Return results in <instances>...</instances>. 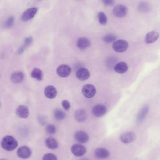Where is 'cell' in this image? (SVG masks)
I'll return each mask as SVG.
<instances>
[{"instance_id":"6da1fadb","label":"cell","mask_w":160,"mask_h":160,"mask_svg":"<svg viewBox=\"0 0 160 160\" xmlns=\"http://www.w3.org/2000/svg\"><path fill=\"white\" fill-rule=\"evenodd\" d=\"M1 145L4 150L11 151L16 149L18 145V142L13 136L7 135L3 138Z\"/></svg>"},{"instance_id":"7a4b0ae2","label":"cell","mask_w":160,"mask_h":160,"mask_svg":"<svg viewBox=\"0 0 160 160\" xmlns=\"http://www.w3.org/2000/svg\"><path fill=\"white\" fill-rule=\"evenodd\" d=\"M129 47L128 42L126 40L119 39L113 44V48L116 52H122L126 51Z\"/></svg>"},{"instance_id":"3957f363","label":"cell","mask_w":160,"mask_h":160,"mask_svg":"<svg viewBox=\"0 0 160 160\" xmlns=\"http://www.w3.org/2000/svg\"><path fill=\"white\" fill-rule=\"evenodd\" d=\"M82 92L85 97L87 98H93L96 93V89L92 84H86L83 87Z\"/></svg>"},{"instance_id":"277c9868","label":"cell","mask_w":160,"mask_h":160,"mask_svg":"<svg viewBox=\"0 0 160 160\" xmlns=\"http://www.w3.org/2000/svg\"><path fill=\"white\" fill-rule=\"evenodd\" d=\"M128 9L126 6L123 4H118L115 6L113 9V14L118 18H123L126 16Z\"/></svg>"},{"instance_id":"5b68a950","label":"cell","mask_w":160,"mask_h":160,"mask_svg":"<svg viewBox=\"0 0 160 160\" xmlns=\"http://www.w3.org/2000/svg\"><path fill=\"white\" fill-rule=\"evenodd\" d=\"M71 151L72 154L77 157H82L85 155L87 149L85 147L79 144H75L71 148Z\"/></svg>"},{"instance_id":"8992f818","label":"cell","mask_w":160,"mask_h":160,"mask_svg":"<svg viewBox=\"0 0 160 160\" xmlns=\"http://www.w3.org/2000/svg\"><path fill=\"white\" fill-rule=\"evenodd\" d=\"M56 73L59 77L66 78L71 74V68L67 65H61L57 68Z\"/></svg>"},{"instance_id":"52a82bcc","label":"cell","mask_w":160,"mask_h":160,"mask_svg":"<svg viewBox=\"0 0 160 160\" xmlns=\"http://www.w3.org/2000/svg\"><path fill=\"white\" fill-rule=\"evenodd\" d=\"M17 154L18 157L21 158L27 159L31 157L32 151L28 147L22 146L18 149Z\"/></svg>"},{"instance_id":"ba28073f","label":"cell","mask_w":160,"mask_h":160,"mask_svg":"<svg viewBox=\"0 0 160 160\" xmlns=\"http://www.w3.org/2000/svg\"><path fill=\"white\" fill-rule=\"evenodd\" d=\"M16 113L20 118H27L29 115V108L26 105H19L16 109Z\"/></svg>"},{"instance_id":"9c48e42d","label":"cell","mask_w":160,"mask_h":160,"mask_svg":"<svg viewBox=\"0 0 160 160\" xmlns=\"http://www.w3.org/2000/svg\"><path fill=\"white\" fill-rule=\"evenodd\" d=\"M136 138V135L134 132H128L122 134L120 136V140L124 143L128 144L135 141Z\"/></svg>"},{"instance_id":"30bf717a","label":"cell","mask_w":160,"mask_h":160,"mask_svg":"<svg viewBox=\"0 0 160 160\" xmlns=\"http://www.w3.org/2000/svg\"><path fill=\"white\" fill-rule=\"evenodd\" d=\"M74 139L81 143H85L89 141V137L86 132L83 131H79L74 134Z\"/></svg>"},{"instance_id":"8fae6325","label":"cell","mask_w":160,"mask_h":160,"mask_svg":"<svg viewBox=\"0 0 160 160\" xmlns=\"http://www.w3.org/2000/svg\"><path fill=\"white\" fill-rule=\"evenodd\" d=\"M37 8H32L26 10L23 14L21 17V19L23 21H27L33 18L37 12Z\"/></svg>"},{"instance_id":"7c38bea8","label":"cell","mask_w":160,"mask_h":160,"mask_svg":"<svg viewBox=\"0 0 160 160\" xmlns=\"http://www.w3.org/2000/svg\"><path fill=\"white\" fill-rule=\"evenodd\" d=\"M110 152L108 150L102 148H97L95 151V157L99 159L107 158L110 156Z\"/></svg>"},{"instance_id":"4fadbf2b","label":"cell","mask_w":160,"mask_h":160,"mask_svg":"<svg viewBox=\"0 0 160 160\" xmlns=\"http://www.w3.org/2000/svg\"><path fill=\"white\" fill-rule=\"evenodd\" d=\"M107 111V108L104 105L98 104L93 108L92 112L95 116L100 117L105 115Z\"/></svg>"},{"instance_id":"5bb4252c","label":"cell","mask_w":160,"mask_h":160,"mask_svg":"<svg viewBox=\"0 0 160 160\" xmlns=\"http://www.w3.org/2000/svg\"><path fill=\"white\" fill-rule=\"evenodd\" d=\"M159 37V33L158 32L152 31L148 33L146 36L145 42L146 44H152L157 40Z\"/></svg>"},{"instance_id":"9a60e30c","label":"cell","mask_w":160,"mask_h":160,"mask_svg":"<svg viewBox=\"0 0 160 160\" xmlns=\"http://www.w3.org/2000/svg\"><path fill=\"white\" fill-rule=\"evenodd\" d=\"M90 74L88 69L86 68H80L76 73V76L78 79L80 81H85L88 79L90 77Z\"/></svg>"},{"instance_id":"2e32d148","label":"cell","mask_w":160,"mask_h":160,"mask_svg":"<svg viewBox=\"0 0 160 160\" xmlns=\"http://www.w3.org/2000/svg\"><path fill=\"white\" fill-rule=\"evenodd\" d=\"M91 42L86 38H80L77 41V46L81 50L86 49L91 46Z\"/></svg>"},{"instance_id":"e0dca14e","label":"cell","mask_w":160,"mask_h":160,"mask_svg":"<svg viewBox=\"0 0 160 160\" xmlns=\"http://www.w3.org/2000/svg\"><path fill=\"white\" fill-rule=\"evenodd\" d=\"M45 96L48 98L52 99L57 96V90L53 86L49 85L46 87L44 90Z\"/></svg>"},{"instance_id":"ac0fdd59","label":"cell","mask_w":160,"mask_h":160,"mask_svg":"<svg viewBox=\"0 0 160 160\" xmlns=\"http://www.w3.org/2000/svg\"><path fill=\"white\" fill-rule=\"evenodd\" d=\"M114 69L116 73L123 74L126 72L128 70V66L126 63L124 62H121L116 65Z\"/></svg>"},{"instance_id":"d6986e66","label":"cell","mask_w":160,"mask_h":160,"mask_svg":"<svg viewBox=\"0 0 160 160\" xmlns=\"http://www.w3.org/2000/svg\"><path fill=\"white\" fill-rule=\"evenodd\" d=\"M24 77V74L22 72L17 71L12 74L10 79L14 83H19L23 81Z\"/></svg>"},{"instance_id":"ffe728a7","label":"cell","mask_w":160,"mask_h":160,"mask_svg":"<svg viewBox=\"0 0 160 160\" xmlns=\"http://www.w3.org/2000/svg\"><path fill=\"white\" fill-rule=\"evenodd\" d=\"M75 118L78 122H82L86 119L87 114L86 112L83 110H79L76 111L74 115Z\"/></svg>"},{"instance_id":"44dd1931","label":"cell","mask_w":160,"mask_h":160,"mask_svg":"<svg viewBox=\"0 0 160 160\" xmlns=\"http://www.w3.org/2000/svg\"><path fill=\"white\" fill-rule=\"evenodd\" d=\"M45 145L46 146L51 149H55L58 147L57 141L53 137H49L45 140Z\"/></svg>"},{"instance_id":"7402d4cb","label":"cell","mask_w":160,"mask_h":160,"mask_svg":"<svg viewBox=\"0 0 160 160\" xmlns=\"http://www.w3.org/2000/svg\"><path fill=\"white\" fill-rule=\"evenodd\" d=\"M149 111V107L148 106H145L142 108V110L139 112L137 118V123H141L144 119Z\"/></svg>"},{"instance_id":"603a6c76","label":"cell","mask_w":160,"mask_h":160,"mask_svg":"<svg viewBox=\"0 0 160 160\" xmlns=\"http://www.w3.org/2000/svg\"><path fill=\"white\" fill-rule=\"evenodd\" d=\"M31 77L37 81H40L43 79V73L40 69L34 68L32 70L31 74Z\"/></svg>"},{"instance_id":"cb8c5ba5","label":"cell","mask_w":160,"mask_h":160,"mask_svg":"<svg viewBox=\"0 0 160 160\" xmlns=\"http://www.w3.org/2000/svg\"><path fill=\"white\" fill-rule=\"evenodd\" d=\"M33 38L32 37H29L25 39L24 41V45H23L18 50V54H21L24 51L25 49L32 44L33 42Z\"/></svg>"},{"instance_id":"d4e9b609","label":"cell","mask_w":160,"mask_h":160,"mask_svg":"<svg viewBox=\"0 0 160 160\" xmlns=\"http://www.w3.org/2000/svg\"><path fill=\"white\" fill-rule=\"evenodd\" d=\"M150 5L148 3L146 2H142L140 3L138 7V10L142 13L148 12L150 10Z\"/></svg>"},{"instance_id":"484cf974","label":"cell","mask_w":160,"mask_h":160,"mask_svg":"<svg viewBox=\"0 0 160 160\" xmlns=\"http://www.w3.org/2000/svg\"><path fill=\"white\" fill-rule=\"evenodd\" d=\"M99 23L101 25H105L108 22V18L103 12H100L98 15Z\"/></svg>"},{"instance_id":"4316f807","label":"cell","mask_w":160,"mask_h":160,"mask_svg":"<svg viewBox=\"0 0 160 160\" xmlns=\"http://www.w3.org/2000/svg\"><path fill=\"white\" fill-rule=\"evenodd\" d=\"M54 116L55 118L58 120H62L65 118V114L62 110L56 109L54 111Z\"/></svg>"},{"instance_id":"83f0119b","label":"cell","mask_w":160,"mask_h":160,"mask_svg":"<svg viewBox=\"0 0 160 160\" xmlns=\"http://www.w3.org/2000/svg\"><path fill=\"white\" fill-rule=\"evenodd\" d=\"M117 38L116 36L112 34H108L103 37V40L106 43H111Z\"/></svg>"},{"instance_id":"f1b7e54d","label":"cell","mask_w":160,"mask_h":160,"mask_svg":"<svg viewBox=\"0 0 160 160\" xmlns=\"http://www.w3.org/2000/svg\"><path fill=\"white\" fill-rule=\"evenodd\" d=\"M47 133L50 134H54L56 132V128L53 125H49L46 128Z\"/></svg>"},{"instance_id":"f546056e","label":"cell","mask_w":160,"mask_h":160,"mask_svg":"<svg viewBox=\"0 0 160 160\" xmlns=\"http://www.w3.org/2000/svg\"><path fill=\"white\" fill-rule=\"evenodd\" d=\"M42 160H57V159L54 154L48 153L44 155L42 158Z\"/></svg>"},{"instance_id":"4dcf8cb0","label":"cell","mask_w":160,"mask_h":160,"mask_svg":"<svg viewBox=\"0 0 160 160\" xmlns=\"http://www.w3.org/2000/svg\"><path fill=\"white\" fill-rule=\"evenodd\" d=\"M14 20H15V18H14V16H11V17H9L7 20L6 22V27L7 28L11 27L13 25V23H14Z\"/></svg>"},{"instance_id":"1f68e13d","label":"cell","mask_w":160,"mask_h":160,"mask_svg":"<svg viewBox=\"0 0 160 160\" xmlns=\"http://www.w3.org/2000/svg\"><path fill=\"white\" fill-rule=\"evenodd\" d=\"M62 105L64 109L66 111L68 110L70 108V103L68 101L66 100H65L62 101Z\"/></svg>"},{"instance_id":"d6a6232c","label":"cell","mask_w":160,"mask_h":160,"mask_svg":"<svg viewBox=\"0 0 160 160\" xmlns=\"http://www.w3.org/2000/svg\"><path fill=\"white\" fill-rule=\"evenodd\" d=\"M104 4L107 6L112 5L114 3V0H102Z\"/></svg>"},{"instance_id":"836d02e7","label":"cell","mask_w":160,"mask_h":160,"mask_svg":"<svg viewBox=\"0 0 160 160\" xmlns=\"http://www.w3.org/2000/svg\"><path fill=\"white\" fill-rule=\"evenodd\" d=\"M4 160V159H1V160Z\"/></svg>"},{"instance_id":"e575fe53","label":"cell","mask_w":160,"mask_h":160,"mask_svg":"<svg viewBox=\"0 0 160 160\" xmlns=\"http://www.w3.org/2000/svg\"><path fill=\"white\" fill-rule=\"evenodd\" d=\"M0 105H1V104H0Z\"/></svg>"}]
</instances>
